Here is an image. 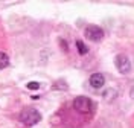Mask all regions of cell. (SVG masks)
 Segmentation results:
<instances>
[{"mask_svg": "<svg viewBox=\"0 0 134 128\" xmlns=\"http://www.w3.org/2000/svg\"><path fill=\"white\" fill-rule=\"evenodd\" d=\"M29 90H38L40 88V82H35V81H32V82H27V85H26Z\"/></svg>", "mask_w": 134, "mask_h": 128, "instance_id": "9", "label": "cell"}, {"mask_svg": "<svg viewBox=\"0 0 134 128\" xmlns=\"http://www.w3.org/2000/svg\"><path fill=\"white\" fill-rule=\"evenodd\" d=\"M9 66V57L8 53L5 52H0V69H5Z\"/></svg>", "mask_w": 134, "mask_h": 128, "instance_id": "7", "label": "cell"}, {"mask_svg": "<svg viewBox=\"0 0 134 128\" xmlns=\"http://www.w3.org/2000/svg\"><path fill=\"white\" fill-rule=\"evenodd\" d=\"M114 64H116V69L122 73V75H126L130 70H131V61L130 58L124 55V53H119L116 57V60H114Z\"/></svg>", "mask_w": 134, "mask_h": 128, "instance_id": "4", "label": "cell"}, {"mask_svg": "<svg viewBox=\"0 0 134 128\" xmlns=\"http://www.w3.org/2000/svg\"><path fill=\"white\" fill-rule=\"evenodd\" d=\"M73 108L76 111H79V113H90L93 108V102L90 98H87V96H76L75 99H73Z\"/></svg>", "mask_w": 134, "mask_h": 128, "instance_id": "2", "label": "cell"}, {"mask_svg": "<svg viewBox=\"0 0 134 128\" xmlns=\"http://www.w3.org/2000/svg\"><path fill=\"white\" fill-rule=\"evenodd\" d=\"M20 120L31 127V125H35V124H38L41 120V114H40V111L37 110V108H34V107H26L20 113Z\"/></svg>", "mask_w": 134, "mask_h": 128, "instance_id": "1", "label": "cell"}, {"mask_svg": "<svg viewBox=\"0 0 134 128\" xmlns=\"http://www.w3.org/2000/svg\"><path fill=\"white\" fill-rule=\"evenodd\" d=\"M104 84H105V78L102 73H93L90 76V85L93 88H100L104 87Z\"/></svg>", "mask_w": 134, "mask_h": 128, "instance_id": "5", "label": "cell"}, {"mask_svg": "<svg viewBox=\"0 0 134 128\" xmlns=\"http://www.w3.org/2000/svg\"><path fill=\"white\" fill-rule=\"evenodd\" d=\"M117 96V92L116 90H113V88H107L105 92H104V99H107V101H113V99H116Z\"/></svg>", "mask_w": 134, "mask_h": 128, "instance_id": "6", "label": "cell"}, {"mask_svg": "<svg viewBox=\"0 0 134 128\" xmlns=\"http://www.w3.org/2000/svg\"><path fill=\"white\" fill-rule=\"evenodd\" d=\"M84 35H85V38H88L92 41H100L104 38V31L96 25H88L84 29Z\"/></svg>", "mask_w": 134, "mask_h": 128, "instance_id": "3", "label": "cell"}, {"mask_svg": "<svg viewBox=\"0 0 134 128\" xmlns=\"http://www.w3.org/2000/svg\"><path fill=\"white\" fill-rule=\"evenodd\" d=\"M76 49H78V52L81 53V55H85L87 52H88V49H87V46L84 44L81 40H76Z\"/></svg>", "mask_w": 134, "mask_h": 128, "instance_id": "8", "label": "cell"}]
</instances>
